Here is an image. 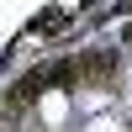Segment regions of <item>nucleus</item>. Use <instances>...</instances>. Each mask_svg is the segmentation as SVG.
Wrapping results in <instances>:
<instances>
[{
  "instance_id": "1",
  "label": "nucleus",
  "mask_w": 132,
  "mask_h": 132,
  "mask_svg": "<svg viewBox=\"0 0 132 132\" xmlns=\"http://www.w3.org/2000/svg\"><path fill=\"white\" fill-rule=\"evenodd\" d=\"M90 132H122V127H111V122H95V127H90Z\"/></svg>"
}]
</instances>
